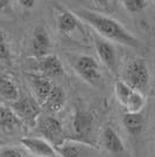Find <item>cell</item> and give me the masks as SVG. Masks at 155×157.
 I'll use <instances>...</instances> for the list:
<instances>
[{"label":"cell","mask_w":155,"mask_h":157,"mask_svg":"<svg viewBox=\"0 0 155 157\" xmlns=\"http://www.w3.org/2000/svg\"><path fill=\"white\" fill-rule=\"evenodd\" d=\"M74 13L78 19H82L86 24H89L97 32V34L104 39L134 48L140 46V41L113 18L93 12L88 8H78L74 11Z\"/></svg>","instance_id":"cell-1"},{"label":"cell","mask_w":155,"mask_h":157,"mask_svg":"<svg viewBox=\"0 0 155 157\" xmlns=\"http://www.w3.org/2000/svg\"><path fill=\"white\" fill-rule=\"evenodd\" d=\"M125 82L138 92L143 90L149 83V69L146 61L141 58L131 60L125 69Z\"/></svg>","instance_id":"cell-2"},{"label":"cell","mask_w":155,"mask_h":157,"mask_svg":"<svg viewBox=\"0 0 155 157\" xmlns=\"http://www.w3.org/2000/svg\"><path fill=\"white\" fill-rule=\"evenodd\" d=\"M11 109L20 121L26 123L28 127H36L41 114V105L36 101V98H32L31 95H25L23 98L13 102Z\"/></svg>","instance_id":"cell-3"},{"label":"cell","mask_w":155,"mask_h":157,"mask_svg":"<svg viewBox=\"0 0 155 157\" xmlns=\"http://www.w3.org/2000/svg\"><path fill=\"white\" fill-rule=\"evenodd\" d=\"M36 128L40 134L43 136L45 141H48L54 148L62 147L65 142V135L63 127L56 117L45 115L40 116L36 123Z\"/></svg>","instance_id":"cell-4"},{"label":"cell","mask_w":155,"mask_h":157,"mask_svg":"<svg viewBox=\"0 0 155 157\" xmlns=\"http://www.w3.org/2000/svg\"><path fill=\"white\" fill-rule=\"evenodd\" d=\"M75 71L77 74L92 86H97L102 80V73L99 69V65L92 56L81 55L72 62Z\"/></svg>","instance_id":"cell-5"},{"label":"cell","mask_w":155,"mask_h":157,"mask_svg":"<svg viewBox=\"0 0 155 157\" xmlns=\"http://www.w3.org/2000/svg\"><path fill=\"white\" fill-rule=\"evenodd\" d=\"M93 125V115L83 110H76L72 117V130L75 137L85 142V140L90 136Z\"/></svg>","instance_id":"cell-6"},{"label":"cell","mask_w":155,"mask_h":157,"mask_svg":"<svg viewBox=\"0 0 155 157\" xmlns=\"http://www.w3.org/2000/svg\"><path fill=\"white\" fill-rule=\"evenodd\" d=\"M93 41H95V48L98 54V58L107 68L113 71L117 62V54L114 46L111 44V41L102 38L99 34L93 35Z\"/></svg>","instance_id":"cell-7"},{"label":"cell","mask_w":155,"mask_h":157,"mask_svg":"<svg viewBox=\"0 0 155 157\" xmlns=\"http://www.w3.org/2000/svg\"><path fill=\"white\" fill-rule=\"evenodd\" d=\"M20 143L38 157H57L56 149L45 138L23 137L20 140Z\"/></svg>","instance_id":"cell-8"},{"label":"cell","mask_w":155,"mask_h":157,"mask_svg":"<svg viewBox=\"0 0 155 157\" xmlns=\"http://www.w3.org/2000/svg\"><path fill=\"white\" fill-rule=\"evenodd\" d=\"M52 41L49 34L43 26H38L34 29L32 38V53L38 59L45 58L50 54Z\"/></svg>","instance_id":"cell-9"},{"label":"cell","mask_w":155,"mask_h":157,"mask_svg":"<svg viewBox=\"0 0 155 157\" xmlns=\"http://www.w3.org/2000/svg\"><path fill=\"white\" fill-rule=\"evenodd\" d=\"M38 69L40 71L42 76L48 78H57L64 74V68L62 65V61L58 59L57 55L49 54L45 58L39 59L38 62Z\"/></svg>","instance_id":"cell-10"},{"label":"cell","mask_w":155,"mask_h":157,"mask_svg":"<svg viewBox=\"0 0 155 157\" xmlns=\"http://www.w3.org/2000/svg\"><path fill=\"white\" fill-rule=\"evenodd\" d=\"M29 78H31V86L35 94L36 101L40 105H42L49 96V94L52 93V88L55 86L52 85L50 78L42 76V75H32L29 76Z\"/></svg>","instance_id":"cell-11"},{"label":"cell","mask_w":155,"mask_h":157,"mask_svg":"<svg viewBox=\"0 0 155 157\" xmlns=\"http://www.w3.org/2000/svg\"><path fill=\"white\" fill-rule=\"evenodd\" d=\"M65 105V92L58 86H55L52 88V93L47 98L45 102L41 105V107L45 111L50 114H56L63 109Z\"/></svg>","instance_id":"cell-12"},{"label":"cell","mask_w":155,"mask_h":157,"mask_svg":"<svg viewBox=\"0 0 155 157\" xmlns=\"http://www.w3.org/2000/svg\"><path fill=\"white\" fill-rule=\"evenodd\" d=\"M123 125L132 136H139L145 127V118L141 113H125L123 116Z\"/></svg>","instance_id":"cell-13"},{"label":"cell","mask_w":155,"mask_h":157,"mask_svg":"<svg viewBox=\"0 0 155 157\" xmlns=\"http://www.w3.org/2000/svg\"><path fill=\"white\" fill-rule=\"evenodd\" d=\"M57 29L59 33L64 34V35H69L72 32H75L79 26V20L75 15L74 12L70 11H63L57 15Z\"/></svg>","instance_id":"cell-14"},{"label":"cell","mask_w":155,"mask_h":157,"mask_svg":"<svg viewBox=\"0 0 155 157\" xmlns=\"http://www.w3.org/2000/svg\"><path fill=\"white\" fill-rule=\"evenodd\" d=\"M103 145L107 151H110L112 154H121L125 150V147L121 141V138L119 137V135L117 134L114 129H112L111 127H106L103 131Z\"/></svg>","instance_id":"cell-15"},{"label":"cell","mask_w":155,"mask_h":157,"mask_svg":"<svg viewBox=\"0 0 155 157\" xmlns=\"http://www.w3.org/2000/svg\"><path fill=\"white\" fill-rule=\"evenodd\" d=\"M0 95L7 101L15 102V101L19 100L18 87L14 85L12 80L0 76Z\"/></svg>","instance_id":"cell-16"},{"label":"cell","mask_w":155,"mask_h":157,"mask_svg":"<svg viewBox=\"0 0 155 157\" xmlns=\"http://www.w3.org/2000/svg\"><path fill=\"white\" fill-rule=\"evenodd\" d=\"M145 103H146V101H145V98L141 94V92L133 90L132 95L129 96L126 105L124 107L126 109V113H140L142 108L145 107Z\"/></svg>","instance_id":"cell-17"},{"label":"cell","mask_w":155,"mask_h":157,"mask_svg":"<svg viewBox=\"0 0 155 157\" xmlns=\"http://www.w3.org/2000/svg\"><path fill=\"white\" fill-rule=\"evenodd\" d=\"M20 124V120L14 114L11 108L1 107V116H0V127L5 129H13Z\"/></svg>","instance_id":"cell-18"},{"label":"cell","mask_w":155,"mask_h":157,"mask_svg":"<svg viewBox=\"0 0 155 157\" xmlns=\"http://www.w3.org/2000/svg\"><path fill=\"white\" fill-rule=\"evenodd\" d=\"M133 90H135V89H133L132 87H129L123 80L117 81L116 85H114L116 96L118 98V101H119V103L123 105V107L126 105V102H127V100L129 98V96L132 95Z\"/></svg>","instance_id":"cell-19"},{"label":"cell","mask_w":155,"mask_h":157,"mask_svg":"<svg viewBox=\"0 0 155 157\" xmlns=\"http://www.w3.org/2000/svg\"><path fill=\"white\" fill-rule=\"evenodd\" d=\"M121 4L129 13H140L148 6V1L146 0H124Z\"/></svg>","instance_id":"cell-20"},{"label":"cell","mask_w":155,"mask_h":157,"mask_svg":"<svg viewBox=\"0 0 155 157\" xmlns=\"http://www.w3.org/2000/svg\"><path fill=\"white\" fill-rule=\"evenodd\" d=\"M55 149L57 151V157H81L79 150L76 145H69L64 143L62 147H58Z\"/></svg>","instance_id":"cell-21"},{"label":"cell","mask_w":155,"mask_h":157,"mask_svg":"<svg viewBox=\"0 0 155 157\" xmlns=\"http://www.w3.org/2000/svg\"><path fill=\"white\" fill-rule=\"evenodd\" d=\"M0 60L4 62H8L11 60V49L7 44L5 34L0 31Z\"/></svg>","instance_id":"cell-22"},{"label":"cell","mask_w":155,"mask_h":157,"mask_svg":"<svg viewBox=\"0 0 155 157\" xmlns=\"http://www.w3.org/2000/svg\"><path fill=\"white\" fill-rule=\"evenodd\" d=\"M0 157H23V155L16 148L5 147V148L0 149Z\"/></svg>","instance_id":"cell-23"},{"label":"cell","mask_w":155,"mask_h":157,"mask_svg":"<svg viewBox=\"0 0 155 157\" xmlns=\"http://www.w3.org/2000/svg\"><path fill=\"white\" fill-rule=\"evenodd\" d=\"M19 4L25 8H33L35 5V1L34 0H20Z\"/></svg>","instance_id":"cell-24"},{"label":"cell","mask_w":155,"mask_h":157,"mask_svg":"<svg viewBox=\"0 0 155 157\" xmlns=\"http://www.w3.org/2000/svg\"><path fill=\"white\" fill-rule=\"evenodd\" d=\"M9 4H11V1H8V0H0V12H2L5 8L9 6Z\"/></svg>","instance_id":"cell-25"},{"label":"cell","mask_w":155,"mask_h":157,"mask_svg":"<svg viewBox=\"0 0 155 157\" xmlns=\"http://www.w3.org/2000/svg\"><path fill=\"white\" fill-rule=\"evenodd\" d=\"M154 154H155V148H154Z\"/></svg>","instance_id":"cell-26"}]
</instances>
